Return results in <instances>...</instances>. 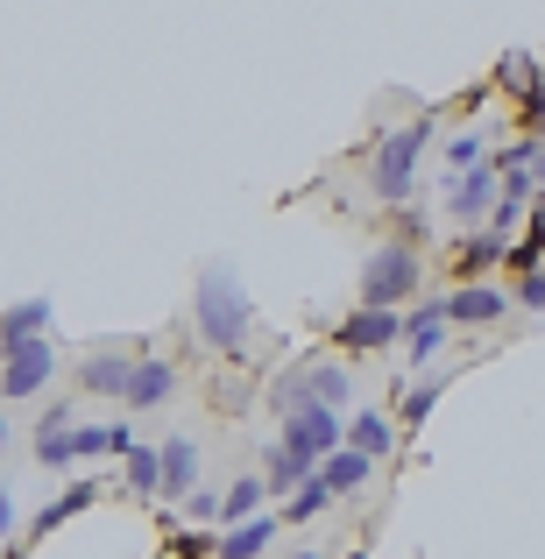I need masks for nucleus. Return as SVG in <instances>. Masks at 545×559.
I'll return each mask as SVG.
<instances>
[{
	"label": "nucleus",
	"instance_id": "obj_1",
	"mask_svg": "<svg viewBox=\"0 0 545 559\" xmlns=\"http://www.w3.org/2000/svg\"><path fill=\"white\" fill-rule=\"evenodd\" d=\"M191 333L199 347H213L220 361H241L248 341H256V298L241 290L234 262H205L199 290H191Z\"/></svg>",
	"mask_w": 545,
	"mask_h": 559
},
{
	"label": "nucleus",
	"instance_id": "obj_2",
	"mask_svg": "<svg viewBox=\"0 0 545 559\" xmlns=\"http://www.w3.org/2000/svg\"><path fill=\"white\" fill-rule=\"evenodd\" d=\"M433 142H439V128H433V114L425 121H404V128H390V135H376V150H368V191H376V205H411V191H418V170H425V156H433Z\"/></svg>",
	"mask_w": 545,
	"mask_h": 559
},
{
	"label": "nucleus",
	"instance_id": "obj_3",
	"mask_svg": "<svg viewBox=\"0 0 545 559\" xmlns=\"http://www.w3.org/2000/svg\"><path fill=\"white\" fill-rule=\"evenodd\" d=\"M418 290H425V248L396 241V234L382 248H368V262H362V305H390V312H404Z\"/></svg>",
	"mask_w": 545,
	"mask_h": 559
},
{
	"label": "nucleus",
	"instance_id": "obj_4",
	"mask_svg": "<svg viewBox=\"0 0 545 559\" xmlns=\"http://www.w3.org/2000/svg\"><path fill=\"white\" fill-rule=\"evenodd\" d=\"M50 376H57V341H50V333L0 341V396H8V404H28Z\"/></svg>",
	"mask_w": 545,
	"mask_h": 559
},
{
	"label": "nucleus",
	"instance_id": "obj_5",
	"mask_svg": "<svg viewBox=\"0 0 545 559\" xmlns=\"http://www.w3.org/2000/svg\"><path fill=\"white\" fill-rule=\"evenodd\" d=\"M276 425H284V432H276V439H284V447L291 453H305V461H327V453L333 447H347V418H341V411H333V404H319V396H312V404H298V411H284V418H276Z\"/></svg>",
	"mask_w": 545,
	"mask_h": 559
},
{
	"label": "nucleus",
	"instance_id": "obj_6",
	"mask_svg": "<svg viewBox=\"0 0 545 559\" xmlns=\"http://www.w3.org/2000/svg\"><path fill=\"white\" fill-rule=\"evenodd\" d=\"M496 199H503V170H496V150L482 156V164H467V170H453V178H447V213L461 219V227H489Z\"/></svg>",
	"mask_w": 545,
	"mask_h": 559
},
{
	"label": "nucleus",
	"instance_id": "obj_7",
	"mask_svg": "<svg viewBox=\"0 0 545 559\" xmlns=\"http://www.w3.org/2000/svg\"><path fill=\"white\" fill-rule=\"evenodd\" d=\"M447 290H433V298H411V312H404V369L411 376H425L439 361V347H447Z\"/></svg>",
	"mask_w": 545,
	"mask_h": 559
},
{
	"label": "nucleus",
	"instance_id": "obj_8",
	"mask_svg": "<svg viewBox=\"0 0 545 559\" xmlns=\"http://www.w3.org/2000/svg\"><path fill=\"white\" fill-rule=\"evenodd\" d=\"M333 347H347V355H390V347H404V312H390V305H355V312L333 326Z\"/></svg>",
	"mask_w": 545,
	"mask_h": 559
},
{
	"label": "nucleus",
	"instance_id": "obj_9",
	"mask_svg": "<svg viewBox=\"0 0 545 559\" xmlns=\"http://www.w3.org/2000/svg\"><path fill=\"white\" fill-rule=\"evenodd\" d=\"M510 284H496V276H461V284L447 290V319L453 326H503L510 319Z\"/></svg>",
	"mask_w": 545,
	"mask_h": 559
},
{
	"label": "nucleus",
	"instance_id": "obj_10",
	"mask_svg": "<svg viewBox=\"0 0 545 559\" xmlns=\"http://www.w3.org/2000/svg\"><path fill=\"white\" fill-rule=\"evenodd\" d=\"M135 347H99L93 361H79V396H128L135 382Z\"/></svg>",
	"mask_w": 545,
	"mask_h": 559
},
{
	"label": "nucleus",
	"instance_id": "obj_11",
	"mask_svg": "<svg viewBox=\"0 0 545 559\" xmlns=\"http://www.w3.org/2000/svg\"><path fill=\"white\" fill-rule=\"evenodd\" d=\"M93 503H99V481H64V489H57V503H43V510H36L28 538H50V532H64V524H71V518H85Z\"/></svg>",
	"mask_w": 545,
	"mask_h": 559
},
{
	"label": "nucleus",
	"instance_id": "obj_12",
	"mask_svg": "<svg viewBox=\"0 0 545 559\" xmlns=\"http://www.w3.org/2000/svg\"><path fill=\"white\" fill-rule=\"evenodd\" d=\"M170 390H178V369H170V361H156V355H142V361H135V382H128L121 404H128V411H164Z\"/></svg>",
	"mask_w": 545,
	"mask_h": 559
},
{
	"label": "nucleus",
	"instance_id": "obj_13",
	"mask_svg": "<svg viewBox=\"0 0 545 559\" xmlns=\"http://www.w3.org/2000/svg\"><path fill=\"white\" fill-rule=\"evenodd\" d=\"M347 447H362V453H376V461H390V453H396V418H390V411H376V404L347 411Z\"/></svg>",
	"mask_w": 545,
	"mask_h": 559
},
{
	"label": "nucleus",
	"instance_id": "obj_14",
	"mask_svg": "<svg viewBox=\"0 0 545 559\" xmlns=\"http://www.w3.org/2000/svg\"><path fill=\"white\" fill-rule=\"evenodd\" d=\"M276 524H284V518H248V524H227V532H220V552H213V559H270Z\"/></svg>",
	"mask_w": 545,
	"mask_h": 559
},
{
	"label": "nucleus",
	"instance_id": "obj_15",
	"mask_svg": "<svg viewBox=\"0 0 545 559\" xmlns=\"http://www.w3.org/2000/svg\"><path fill=\"white\" fill-rule=\"evenodd\" d=\"M121 489L142 496V503H156V496H164V447H128L121 453Z\"/></svg>",
	"mask_w": 545,
	"mask_h": 559
},
{
	"label": "nucleus",
	"instance_id": "obj_16",
	"mask_svg": "<svg viewBox=\"0 0 545 559\" xmlns=\"http://www.w3.org/2000/svg\"><path fill=\"white\" fill-rule=\"evenodd\" d=\"M319 475L333 481V496H362V489H368V475H376V453H362V447H333L327 461H319Z\"/></svg>",
	"mask_w": 545,
	"mask_h": 559
},
{
	"label": "nucleus",
	"instance_id": "obj_17",
	"mask_svg": "<svg viewBox=\"0 0 545 559\" xmlns=\"http://www.w3.org/2000/svg\"><path fill=\"white\" fill-rule=\"evenodd\" d=\"M489 270H510V234L496 227L461 234V276H489Z\"/></svg>",
	"mask_w": 545,
	"mask_h": 559
},
{
	"label": "nucleus",
	"instance_id": "obj_18",
	"mask_svg": "<svg viewBox=\"0 0 545 559\" xmlns=\"http://www.w3.org/2000/svg\"><path fill=\"white\" fill-rule=\"evenodd\" d=\"M199 481V439H164V503H185Z\"/></svg>",
	"mask_w": 545,
	"mask_h": 559
},
{
	"label": "nucleus",
	"instance_id": "obj_19",
	"mask_svg": "<svg viewBox=\"0 0 545 559\" xmlns=\"http://www.w3.org/2000/svg\"><path fill=\"white\" fill-rule=\"evenodd\" d=\"M333 503H341V496H333V481H327V475L312 467V475H305L298 489L284 496V524H312V518H327Z\"/></svg>",
	"mask_w": 545,
	"mask_h": 559
},
{
	"label": "nucleus",
	"instance_id": "obj_20",
	"mask_svg": "<svg viewBox=\"0 0 545 559\" xmlns=\"http://www.w3.org/2000/svg\"><path fill=\"white\" fill-rule=\"evenodd\" d=\"M305 369H312V396L319 404H355V369L347 361H327V355H305Z\"/></svg>",
	"mask_w": 545,
	"mask_h": 559
},
{
	"label": "nucleus",
	"instance_id": "obj_21",
	"mask_svg": "<svg viewBox=\"0 0 545 559\" xmlns=\"http://www.w3.org/2000/svg\"><path fill=\"white\" fill-rule=\"evenodd\" d=\"M305 475H312V461H305V453H291L284 439H276V447H262V481H270V496H291Z\"/></svg>",
	"mask_w": 545,
	"mask_h": 559
},
{
	"label": "nucleus",
	"instance_id": "obj_22",
	"mask_svg": "<svg viewBox=\"0 0 545 559\" xmlns=\"http://www.w3.org/2000/svg\"><path fill=\"white\" fill-rule=\"evenodd\" d=\"M447 369H433V376H418V382H411V390L404 396H396V425H425V411H433L439 404V396H447Z\"/></svg>",
	"mask_w": 545,
	"mask_h": 559
},
{
	"label": "nucleus",
	"instance_id": "obj_23",
	"mask_svg": "<svg viewBox=\"0 0 545 559\" xmlns=\"http://www.w3.org/2000/svg\"><path fill=\"white\" fill-rule=\"evenodd\" d=\"M262 496H270V481H262V475L227 481V489H220V518H227V524H248V518L262 510Z\"/></svg>",
	"mask_w": 545,
	"mask_h": 559
},
{
	"label": "nucleus",
	"instance_id": "obj_24",
	"mask_svg": "<svg viewBox=\"0 0 545 559\" xmlns=\"http://www.w3.org/2000/svg\"><path fill=\"white\" fill-rule=\"evenodd\" d=\"M298 404H312V369H305V361H291V369L270 382V404H262V411H270V418H284V411H298Z\"/></svg>",
	"mask_w": 545,
	"mask_h": 559
},
{
	"label": "nucleus",
	"instance_id": "obj_25",
	"mask_svg": "<svg viewBox=\"0 0 545 559\" xmlns=\"http://www.w3.org/2000/svg\"><path fill=\"white\" fill-rule=\"evenodd\" d=\"M28 333H50V298H22L0 312V341H28Z\"/></svg>",
	"mask_w": 545,
	"mask_h": 559
},
{
	"label": "nucleus",
	"instance_id": "obj_26",
	"mask_svg": "<svg viewBox=\"0 0 545 559\" xmlns=\"http://www.w3.org/2000/svg\"><path fill=\"white\" fill-rule=\"evenodd\" d=\"M496 85H503V93H532V85H545V64H538V57L532 50H510L503 57V64H496Z\"/></svg>",
	"mask_w": 545,
	"mask_h": 559
},
{
	"label": "nucleus",
	"instance_id": "obj_27",
	"mask_svg": "<svg viewBox=\"0 0 545 559\" xmlns=\"http://www.w3.org/2000/svg\"><path fill=\"white\" fill-rule=\"evenodd\" d=\"M36 467L71 475V467H79V439H71V432H36Z\"/></svg>",
	"mask_w": 545,
	"mask_h": 559
},
{
	"label": "nucleus",
	"instance_id": "obj_28",
	"mask_svg": "<svg viewBox=\"0 0 545 559\" xmlns=\"http://www.w3.org/2000/svg\"><path fill=\"white\" fill-rule=\"evenodd\" d=\"M178 518L199 524V532H227V518H220V489H191L185 503H178Z\"/></svg>",
	"mask_w": 545,
	"mask_h": 559
},
{
	"label": "nucleus",
	"instance_id": "obj_29",
	"mask_svg": "<svg viewBox=\"0 0 545 559\" xmlns=\"http://www.w3.org/2000/svg\"><path fill=\"white\" fill-rule=\"evenodd\" d=\"M439 150H447V170H467V164L489 156V142H482V128H461V135H447Z\"/></svg>",
	"mask_w": 545,
	"mask_h": 559
},
{
	"label": "nucleus",
	"instance_id": "obj_30",
	"mask_svg": "<svg viewBox=\"0 0 545 559\" xmlns=\"http://www.w3.org/2000/svg\"><path fill=\"white\" fill-rule=\"evenodd\" d=\"M510 298H518L524 312H545V262H538V270H518V284H510Z\"/></svg>",
	"mask_w": 545,
	"mask_h": 559
},
{
	"label": "nucleus",
	"instance_id": "obj_31",
	"mask_svg": "<svg viewBox=\"0 0 545 559\" xmlns=\"http://www.w3.org/2000/svg\"><path fill=\"white\" fill-rule=\"evenodd\" d=\"M396 241L425 248V213H411V205H396Z\"/></svg>",
	"mask_w": 545,
	"mask_h": 559
},
{
	"label": "nucleus",
	"instance_id": "obj_32",
	"mask_svg": "<svg viewBox=\"0 0 545 559\" xmlns=\"http://www.w3.org/2000/svg\"><path fill=\"white\" fill-rule=\"evenodd\" d=\"M71 425H79V404H50V411H43V425H36V432H71Z\"/></svg>",
	"mask_w": 545,
	"mask_h": 559
},
{
	"label": "nucleus",
	"instance_id": "obj_33",
	"mask_svg": "<svg viewBox=\"0 0 545 559\" xmlns=\"http://www.w3.org/2000/svg\"><path fill=\"white\" fill-rule=\"evenodd\" d=\"M8 538H14V496L0 489V546H8Z\"/></svg>",
	"mask_w": 545,
	"mask_h": 559
},
{
	"label": "nucleus",
	"instance_id": "obj_34",
	"mask_svg": "<svg viewBox=\"0 0 545 559\" xmlns=\"http://www.w3.org/2000/svg\"><path fill=\"white\" fill-rule=\"evenodd\" d=\"M532 178H538V191H545V135L532 142Z\"/></svg>",
	"mask_w": 545,
	"mask_h": 559
},
{
	"label": "nucleus",
	"instance_id": "obj_35",
	"mask_svg": "<svg viewBox=\"0 0 545 559\" xmlns=\"http://www.w3.org/2000/svg\"><path fill=\"white\" fill-rule=\"evenodd\" d=\"M291 559H327V552H319V546H312V552H291Z\"/></svg>",
	"mask_w": 545,
	"mask_h": 559
},
{
	"label": "nucleus",
	"instance_id": "obj_36",
	"mask_svg": "<svg viewBox=\"0 0 545 559\" xmlns=\"http://www.w3.org/2000/svg\"><path fill=\"white\" fill-rule=\"evenodd\" d=\"M0 447H8V418H0Z\"/></svg>",
	"mask_w": 545,
	"mask_h": 559
}]
</instances>
